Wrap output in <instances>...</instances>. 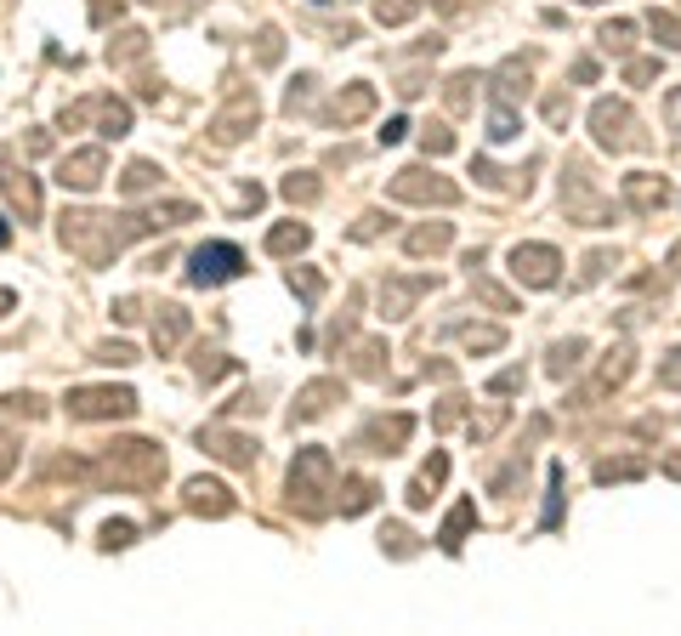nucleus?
Returning a JSON list of instances; mask_svg holds the SVG:
<instances>
[{
  "label": "nucleus",
  "instance_id": "1",
  "mask_svg": "<svg viewBox=\"0 0 681 636\" xmlns=\"http://www.w3.org/2000/svg\"><path fill=\"white\" fill-rule=\"evenodd\" d=\"M335 483V460L330 449H301L296 460H290V500H296L307 517L324 512V495H330Z\"/></svg>",
  "mask_w": 681,
  "mask_h": 636
},
{
  "label": "nucleus",
  "instance_id": "2",
  "mask_svg": "<svg viewBox=\"0 0 681 636\" xmlns=\"http://www.w3.org/2000/svg\"><path fill=\"white\" fill-rule=\"evenodd\" d=\"M69 415L74 421H131L137 415V392L131 387H74Z\"/></svg>",
  "mask_w": 681,
  "mask_h": 636
},
{
  "label": "nucleus",
  "instance_id": "3",
  "mask_svg": "<svg viewBox=\"0 0 681 636\" xmlns=\"http://www.w3.org/2000/svg\"><path fill=\"white\" fill-rule=\"evenodd\" d=\"M245 273V250L239 245H222V239H210V245H199L188 256V284H227V279H239Z\"/></svg>",
  "mask_w": 681,
  "mask_h": 636
},
{
  "label": "nucleus",
  "instance_id": "4",
  "mask_svg": "<svg viewBox=\"0 0 681 636\" xmlns=\"http://www.w3.org/2000/svg\"><path fill=\"white\" fill-rule=\"evenodd\" d=\"M392 199H403V205H454V199H460V188H454L449 177L426 171V165H409V171H398V177H392Z\"/></svg>",
  "mask_w": 681,
  "mask_h": 636
},
{
  "label": "nucleus",
  "instance_id": "5",
  "mask_svg": "<svg viewBox=\"0 0 681 636\" xmlns=\"http://www.w3.org/2000/svg\"><path fill=\"white\" fill-rule=\"evenodd\" d=\"M557 267H562L557 245H517L511 250V279L528 284V290H551V284H557Z\"/></svg>",
  "mask_w": 681,
  "mask_h": 636
},
{
  "label": "nucleus",
  "instance_id": "6",
  "mask_svg": "<svg viewBox=\"0 0 681 636\" xmlns=\"http://www.w3.org/2000/svg\"><path fill=\"white\" fill-rule=\"evenodd\" d=\"M103 177H108V148H80V154H69L57 165V182L74 188V194H91Z\"/></svg>",
  "mask_w": 681,
  "mask_h": 636
},
{
  "label": "nucleus",
  "instance_id": "7",
  "mask_svg": "<svg viewBox=\"0 0 681 636\" xmlns=\"http://www.w3.org/2000/svg\"><path fill=\"white\" fill-rule=\"evenodd\" d=\"M591 131L602 148H630V103H613V97H602V103L591 108Z\"/></svg>",
  "mask_w": 681,
  "mask_h": 636
},
{
  "label": "nucleus",
  "instance_id": "8",
  "mask_svg": "<svg viewBox=\"0 0 681 636\" xmlns=\"http://www.w3.org/2000/svg\"><path fill=\"white\" fill-rule=\"evenodd\" d=\"M0 188L12 194V205H18L23 216H40V188H35V177H29V171L18 177V165H12V154H6V148H0Z\"/></svg>",
  "mask_w": 681,
  "mask_h": 636
},
{
  "label": "nucleus",
  "instance_id": "9",
  "mask_svg": "<svg viewBox=\"0 0 681 636\" xmlns=\"http://www.w3.org/2000/svg\"><path fill=\"white\" fill-rule=\"evenodd\" d=\"M199 443H205L216 460H227V466H250V460H256V438H239V432H216V426H210V432H199Z\"/></svg>",
  "mask_w": 681,
  "mask_h": 636
},
{
  "label": "nucleus",
  "instance_id": "10",
  "mask_svg": "<svg viewBox=\"0 0 681 636\" xmlns=\"http://www.w3.org/2000/svg\"><path fill=\"white\" fill-rule=\"evenodd\" d=\"M250 125H256V97H245V91H239V97H233V108L210 125V137H216V142H239Z\"/></svg>",
  "mask_w": 681,
  "mask_h": 636
},
{
  "label": "nucleus",
  "instance_id": "11",
  "mask_svg": "<svg viewBox=\"0 0 681 636\" xmlns=\"http://www.w3.org/2000/svg\"><path fill=\"white\" fill-rule=\"evenodd\" d=\"M188 512L227 517V512H233V495H227L222 483H210V477H193V483H188Z\"/></svg>",
  "mask_w": 681,
  "mask_h": 636
},
{
  "label": "nucleus",
  "instance_id": "12",
  "mask_svg": "<svg viewBox=\"0 0 681 636\" xmlns=\"http://www.w3.org/2000/svg\"><path fill=\"white\" fill-rule=\"evenodd\" d=\"M420 290H432V279H426V273H420V279H386L381 284V313L386 318H403V313H409V301H415Z\"/></svg>",
  "mask_w": 681,
  "mask_h": 636
},
{
  "label": "nucleus",
  "instance_id": "13",
  "mask_svg": "<svg viewBox=\"0 0 681 636\" xmlns=\"http://www.w3.org/2000/svg\"><path fill=\"white\" fill-rule=\"evenodd\" d=\"M625 199H630L642 216H653L664 199H670V188H664V177H647V171H636V177H625Z\"/></svg>",
  "mask_w": 681,
  "mask_h": 636
},
{
  "label": "nucleus",
  "instance_id": "14",
  "mask_svg": "<svg viewBox=\"0 0 681 636\" xmlns=\"http://www.w3.org/2000/svg\"><path fill=\"white\" fill-rule=\"evenodd\" d=\"M409 432H415V421H409V415H392V421H369L364 426V443H375V455H392Z\"/></svg>",
  "mask_w": 681,
  "mask_h": 636
},
{
  "label": "nucleus",
  "instance_id": "15",
  "mask_svg": "<svg viewBox=\"0 0 681 636\" xmlns=\"http://www.w3.org/2000/svg\"><path fill=\"white\" fill-rule=\"evenodd\" d=\"M369 108H375V91H369V86H352L347 97H335V103L324 108V120H330V125H352V120H364Z\"/></svg>",
  "mask_w": 681,
  "mask_h": 636
},
{
  "label": "nucleus",
  "instance_id": "16",
  "mask_svg": "<svg viewBox=\"0 0 681 636\" xmlns=\"http://www.w3.org/2000/svg\"><path fill=\"white\" fill-rule=\"evenodd\" d=\"M443 477H449V455H432L426 466H420V477L409 483V506H415V512H426V506H432V489L443 483Z\"/></svg>",
  "mask_w": 681,
  "mask_h": 636
},
{
  "label": "nucleus",
  "instance_id": "17",
  "mask_svg": "<svg viewBox=\"0 0 681 636\" xmlns=\"http://www.w3.org/2000/svg\"><path fill=\"white\" fill-rule=\"evenodd\" d=\"M330 398H341V381H313V387L301 392L296 398V409H290V415H296V421H318V415H324V409H330Z\"/></svg>",
  "mask_w": 681,
  "mask_h": 636
},
{
  "label": "nucleus",
  "instance_id": "18",
  "mask_svg": "<svg viewBox=\"0 0 681 636\" xmlns=\"http://www.w3.org/2000/svg\"><path fill=\"white\" fill-rule=\"evenodd\" d=\"M182 336H188V313H182L176 301H165V307H159V318H154V347H159V353H171Z\"/></svg>",
  "mask_w": 681,
  "mask_h": 636
},
{
  "label": "nucleus",
  "instance_id": "19",
  "mask_svg": "<svg viewBox=\"0 0 681 636\" xmlns=\"http://www.w3.org/2000/svg\"><path fill=\"white\" fill-rule=\"evenodd\" d=\"M449 239H454L449 222H432V228H415L403 245H409V256H437V250H449Z\"/></svg>",
  "mask_w": 681,
  "mask_h": 636
},
{
  "label": "nucleus",
  "instance_id": "20",
  "mask_svg": "<svg viewBox=\"0 0 681 636\" xmlns=\"http://www.w3.org/2000/svg\"><path fill=\"white\" fill-rule=\"evenodd\" d=\"M472 523H477V506H472V500H460V506L449 512V523H443V534H437V540H443V551H460V540H466V529H472Z\"/></svg>",
  "mask_w": 681,
  "mask_h": 636
},
{
  "label": "nucleus",
  "instance_id": "21",
  "mask_svg": "<svg viewBox=\"0 0 681 636\" xmlns=\"http://www.w3.org/2000/svg\"><path fill=\"white\" fill-rule=\"evenodd\" d=\"M307 239H313L307 222H279V228L267 233V250H273V256H290V250H307Z\"/></svg>",
  "mask_w": 681,
  "mask_h": 636
},
{
  "label": "nucleus",
  "instance_id": "22",
  "mask_svg": "<svg viewBox=\"0 0 681 636\" xmlns=\"http://www.w3.org/2000/svg\"><path fill=\"white\" fill-rule=\"evenodd\" d=\"M517 137H523L517 108H511V103H494V114H489V142H517Z\"/></svg>",
  "mask_w": 681,
  "mask_h": 636
},
{
  "label": "nucleus",
  "instance_id": "23",
  "mask_svg": "<svg viewBox=\"0 0 681 636\" xmlns=\"http://www.w3.org/2000/svg\"><path fill=\"white\" fill-rule=\"evenodd\" d=\"M579 358H585V341H557V347H551V375H557V381H562V375H568V370H579Z\"/></svg>",
  "mask_w": 681,
  "mask_h": 636
},
{
  "label": "nucleus",
  "instance_id": "24",
  "mask_svg": "<svg viewBox=\"0 0 681 636\" xmlns=\"http://www.w3.org/2000/svg\"><path fill=\"white\" fill-rule=\"evenodd\" d=\"M647 29H653L670 52H681V18H676V12H647Z\"/></svg>",
  "mask_w": 681,
  "mask_h": 636
},
{
  "label": "nucleus",
  "instance_id": "25",
  "mask_svg": "<svg viewBox=\"0 0 681 636\" xmlns=\"http://www.w3.org/2000/svg\"><path fill=\"white\" fill-rule=\"evenodd\" d=\"M154 182H159V171H154V165H148V159H137V165H131V171H125V177H120V188H125V194H131V199H137V194H148Z\"/></svg>",
  "mask_w": 681,
  "mask_h": 636
},
{
  "label": "nucleus",
  "instance_id": "26",
  "mask_svg": "<svg viewBox=\"0 0 681 636\" xmlns=\"http://www.w3.org/2000/svg\"><path fill=\"white\" fill-rule=\"evenodd\" d=\"M369 500H375V483H369V477H352V483H347V500H341V512L358 517V512H369Z\"/></svg>",
  "mask_w": 681,
  "mask_h": 636
},
{
  "label": "nucleus",
  "instance_id": "27",
  "mask_svg": "<svg viewBox=\"0 0 681 636\" xmlns=\"http://www.w3.org/2000/svg\"><path fill=\"white\" fill-rule=\"evenodd\" d=\"M284 199H290V205H313V199H318L313 171H296V177H284Z\"/></svg>",
  "mask_w": 681,
  "mask_h": 636
},
{
  "label": "nucleus",
  "instance_id": "28",
  "mask_svg": "<svg viewBox=\"0 0 681 636\" xmlns=\"http://www.w3.org/2000/svg\"><path fill=\"white\" fill-rule=\"evenodd\" d=\"M642 472H647L642 460H602V466H596L602 483H630V477H642Z\"/></svg>",
  "mask_w": 681,
  "mask_h": 636
},
{
  "label": "nucleus",
  "instance_id": "29",
  "mask_svg": "<svg viewBox=\"0 0 681 636\" xmlns=\"http://www.w3.org/2000/svg\"><path fill=\"white\" fill-rule=\"evenodd\" d=\"M420 12V0H375V18L381 23H409Z\"/></svg>",
  "mask_w": 681,
  "mask_h": 636
},
{
  "label": "nucleus",
  "instance_id": "30",
  "mask_svg": "<svg viewBox=\"0 0 681 636\" xmlns=\"http://www.w3.org/2000/svg\"><path fill=\"white\" fill-rule=\"evenodd\" d=\"M460 341L472 353H494V347H506V330H460Z\"/></svg>",
  "mask_w": 681,
  "mask_h": 636
},
{
  "label": "nucleus",
  "instance_id": "31",
  "mask_svg": "<svg viewBox=\"0 0 681 636\" xmlns=\"http://www.w3.org/2000/svg\"><path fill=\"white\" fill-rule=\"evenodd\" d=\"M630 35H636L630 23H602V46L608 52H630Z\"/></svg>",
  "mask_w": 681,
  "mask_h": 636
},
{
  "label": "nucleus",
  "instance_id": "32",
  "mask_svg": "<svg viewBox=\"0 0 681 636\" xmlns=\"http://www.w3.org/2000/svg\"><path fill=\"white\" fill-rule=\"evenodd\" d=\"M290 290H301V301H318V290H324V279H318V273H307V267H290Z\"/></svg>",
  "mask_w": 681,
  "mask_h": 636
},
{
  "label": "nucleus",
  "instance_id": "33",
  "mask_svg": "<svg viewBox=\"0 0 681 636\" xmlns=\"http://www.w3.org/2000/svg\"><path fill=\"white\" fill-rule=\"evenodd\" d=\"M659 387H681V347H676V353H664V364H659Z\"/></svg>",
  "mask_w": 681,
  "mask_h": 636
},
{
  "label": "nucleus",
  "instance_id": "34",
  "mask_svg": "<svg viewBox=\"0 0 681 636\" xmlns=\"http://www.w3.org/2000/svg\"><path fill=\"white\" fill-rule=\"evenodd\" d=\"M454 148V131L449 125H432V131H426V154H449Z\"/></svg>",
  "mask_w": 681,
  "mask_h": 636
},
{
  "label": "nucleus",
  "instance_id": "35",
  "mask_svg": "<svg viewBox=\"0 0 681 636\" xmlns=\"http://www.w3.org/2000/svg\"><path fill=\"white\" fill-rule=\"evenodd\" d=\"M131 534H137L131 523H108V529H103V546H108V551H114V546H131Z\"/></svg>",
  "mask_w": 681,
  "mask_h": 636
},
{
  "label": "nucleus",
  "instance_id": "36",
  "mask_svg": "<svg viewBox=\"0 0 681 636\" xmlns=\"http://www.w3.org/2000/svg\"><path fill=\"white\" fill-rule=\"evenodd\" d=\"M12 460H18V438H12V432H0V477L12 472Z\"/></svg>",
  "mask_w": 681,
  "mask_h": 636
},
{
  "label": "nucleus",
  "instance_id": "37",
  "mask_svg": "<svg viewBox=\"0 0 681 636\" xmlns=\"http://www.w3.org/2000/svg\"><path fill=\"white\" fill-rule=\"evenodd\" d=\"M517 387H523V370H506V375H494V381H489V392H500V398L517 392Z\"/></svg>",
  "mask_w": 681,
  "mask_h": 636
},
{
  "label": "nucleus",
  "instance_id": "38",
  "mask_svg": "<svg viewBox=\"0 0 681 636\" xmlns=\"http://www.w3.org/2000/svg\"><path fill=\"white\" fill-rule=\"evenodd\" d=\"M97 358H103V364H137V353H131V347H97Z\"/></svg>",
  "mask_w": 681,
  "mask_h": 636
},
{
  "label": "nucleus",
  "instance_id": "39",
  "mask_svg": "<svg viewBox=\"0 0 681 636\" xmlns=\"http://www.w3.org/2000/svg\"><path fill=\"white\" fill-rule=\"evenodd\" d=\"M403 137H409V120H403V114H398V120H386V131H381L386 148H392V142H403Z\"/></svg>",
  "mask_w": 681,
  "mask_h": 636
},
{
  "label": "nucleus",
  "instance_id": "40",
  "mask_svg": "<svg viewBox=\"0 0 681 636\" xmlns=\"http://www.w3.org/2000/svg\"><path fill=\"white\" fill-rule=\"evenodd\" d=\"M545 120H551V125L568 120V97H551V103H545Z\"/></svg>",
  "mask_w": 681,
  "mask_h": 636
},
{
  "label": "nucleus",
  "instance_id": "41",
  "mask_svg": "<svg viewBox=\"0 0 681 636\" xmlns=\"http://www.w3.org/2000/svg\"><path fill=\"white\" fill-rule=\"evenodd\" d=\"M664 108H670V125H676V131H681V86L670 91V97H664Z\"/></svg>",
  "mask_w": 681,
  "mask_h": 636
},
{
  "label": "nucleus",
  "instance_id": "42",
  "mask_svg": "<svg viewBox=\"0 0 681 636\" xmlns=\"http://www.w3.org/2000/svg\"><path fill=\"white\" fill-rule=\"evenodd\" d=\"M653 74H659V63H630V80H636V86H642V80H653Z\"/></svg>",
  "mask_w": 681,
  "mask_h": 636
},
{
  "label": "nucleus",
  "instance_id": "43",
  "mask_svg": "<svg viewBox=\"0 0 681 636\" xmlns=\"http://www.w3.org/2000/svg\"><path fill=\"white\" fill-rule=\"evenodd\" d=\"M12 301H18V296H12V290H0V313H6V307H12Z\"/></svg>",
  "mask_w": 681,
  "mask_h": 636
},
{
  "label": "nucleus",
  "instance_id": "44",
  "mask_svg": "<svg viewBox=\"0 0 681 636\" xmlns=\"http://www.w3.org/2000/svg\"><path fill=\"white\" fill-rule=\"evenodd\" d=\"M0 245H6V216H0Z\"/></svg>",
  "mask_w": 681,
  "mask_h": 636
}]
</instances>
